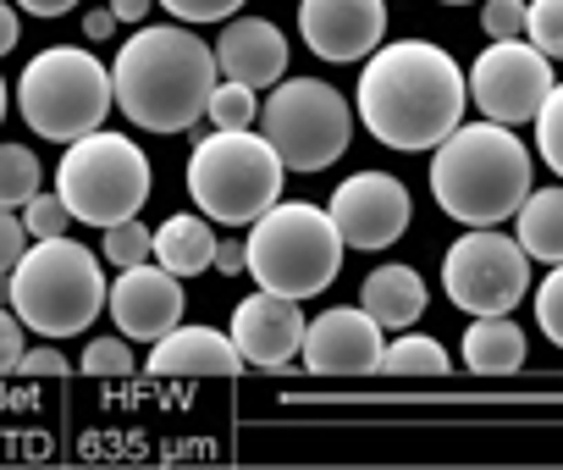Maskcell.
<instances>
[{"label":"cell","mask_w":563,"mask_h":470,"mask_svg":"<svg viewBox=\"0 0 563 470\" xmlns=\"http://www.w3.org/2000/svg\"><path fill=\"white\" fill-rule=\"evenodd\" d=\"M464 106H470V78L431 40H393L371 51L354 89V111L371 128V139L404 155L437 150L464 122Z\"/></svg>","instance_id":"6da1fadb"},{"label":"cell","mask_w":563,"mask_h":470,"mask_svg":"<svg viewBox=\"0 0 563 470\" xmlns=\"http://www.w3.org/2000/svg\"><path fill=\"white\" fill-rule=\"evenodd\" d=\"M216 84H221L216 51L183 23L139 29L111 67L117 111L150 133H188L210 111Z\"/></svg>","instance_id":"7a4b0ae2"},{"label":"cell","mask_w":563,"mask_h":470,"mask_svg":"<svg viewBox=\"0 0 563 470\" xmlns=\"http://www.w3.org/2000/svg\"><path fill=\"white\" fill-rule=\"evenodd\" d=\"M431 194L464 227H503L530 194V150L503 122H459L431 150Z\"/></svg>","instance_id":"3957f363"},{"label":"cell","mask_w":563,"mask_h":470,"mask_svg":"<svg viewBox=\"0 0 563 470\" xmlns=\"http://www.w3.org/2000/svg\"><path fill=\"white\" fill-rule=\"evenodd\" d=\"M243 250H249V277L265 294H282V299L327 294L343 272V255H349L332 210H321L310 199H276L249 227Z\"/></svg>","instance_id":"277c9868"},{"label":"cell","mask_w":563,"mask_h":470,"mask_svg":"<svg viewBox=\"0 0 563 470\" xmlns=\"http://www.w3.org/2000/svg\"><path fill=\"white\" fill-rule=\"evenodd\" d=\"M12 310L40 338H78L106 310V266L95 250L62 239H34L12 266Z\"/></svg>","instance_id":"5b68a950"},{"label":"cell","mask_w":563,"mask_h":470,"mask_svg":"<svg viewBox=\"0 0 563 470\" xmlns=\"http://www.w3.org/2000/svg\"><path fill=\"white\" fill-rule=\"evenodd\" d=\"M282 155L254 128H216L188 155V194L221 227H254L282 199Z\"/></svg>","instance_id":"8992f818"},{"label":"cell","mask_w":563,"mask_h":470,"mask_svg":"<svg viewBox=\"0 0 563 470\" xmlns=\"http://www.w3.org/2000/svg\"><path fill=\"white\" fill-rule=\"evenodd\" d=\"M111 106H117L111 73L89 51H78V45L40 51L23 67V78H18V111L51 144H73V139L106 128V111Z\"/></svg>","instance_id":"52a82bcc"},{"label":"cell","mask_w":563,"mask_h":470,"mask_svg":"<svg viewBox=\"0 0 563 470\" xmlns=\"http://www.w3.org/2000/svg\"><path fill=\"white\" fill-rule=\"evenodd\" d=\"M150 188H155V172H150L144 150L128 133H106V128L73 139L56 166V194L67 199L73 221H89L100 232L139 216Z\"/></svg>","instance_id":"ba28073f"},{"label":"cell","mask_w":563,"mask_h":470,"mask_svg":"<svg viewBox=\"0 0 563 470\" xmlns=\"http://www.w3.org/2000/svg\"><path fill=\"white\" fill-rule=\"evenodd\" d=\"M260 133L288 172H327L354 139V106L321 78H282L260 106Z\"/></svg>","instance_id":"9c48e42d"},{"label":"cell","mask_w":563,"mask_h":470,"mask_svg":"<svg viewBox=\"0 0 563 470\" xmlns=\"http://www.w3.org/2000/svg\"><path fill=\"white\" fill-rule=\"evenodd\" d=\"M442 294L470 316H508L530 294V255L497 227H470L442 255Z\"/></svg>","instance_id":"30bf717a"},{"label":"cell","mask_w":563,"mask_h":470,"mask_svg":"<svg viewBox=\"0 0 563 470\" xmlns=\"http://www.w3.org/2000/svg\"><path fill=\"white\" fill-rule=\"evenodd\" d=\"M552 84H558L552 62L530 40H492L470 67V100L481 106L486 122H503V128L536 122Z\"/></svg>","instance_id":"8fae6325"},{"label":"cell","mask_w":563,"mask_h":470,"mask_svg":"<svg viewBox=\"0 0 563 470\" xmlns=\"http://www.w3.org/2000/svg\"><path fill=\"white\" fill-rule=\"evenodd\" d=\"M332 221L349 250H393L409 232V188L393 172H354L332 194Z\"/></svg>","instance_id":"7c38bea8"},{"label":"cell","mask_w":563,"mask_h":470,"mask_svg":"<svg viewBox=\"0 0 563 470\" xmlns=\"http://www.w3.org/2000/svg\"><path fill=\"white\" fill-rule=\"evenodd\" d=\"M299 34L321 62H365L387 40V0H299Z\"/></svg>","instance_id":"4fadbf2b"},{"label":"cell","mask_w":563,"mask_h":470,"mask_svg":"<svg viewBox=\"0 0 563 470\" xmlns=\"http://www.w3.org/2000/svg\"><path fill=\"white\" fill-rule=\"evenodd\" d=\"M382 327L365 305H338L305 327V365L310 376H371L382 365Z\"/></svg>","instance_id":"5bb4252c"},{"label":"cell","mask_w":563,"mask_h":470,"mask_svg":"<svg viewBox=\"0 0 563 470\" xmlns=\"http://www.w3.org/2000/svg\"><path fill=\"white\" fill-rule=\"evenodd\" d=\"M305 310L299 299H282V294H249L238 310H232V343L243 354V365L254 371H288L305 349Z\"/></svg>","instance_id":"9a60e30c"},{"label":"cell","mask_w":563,"mask_h":470,"mask_svg":"<svg viewBox=\"0 0 563 470\" xmlns=\"http://www.w3.org/2000/svg\"><path fill=\"white\" fill-rule=\"evenodd\" d=\"M106 305H111V321H117L122 338L155 343V338H166V332L183 321V277H172L161 261H155V266L139 261V266H128V272L111 283Z\"/></svg>","instance_id":"2e32d148"},{"label":"cell","mask_w":563,"mask_h":470,"mask_svg":"<svg viewBox=\"0 0 563 470\" xmlns=\"http://www.w3.org/2000/svg\"><path fill=\"white\" fill-rule=\"evenodd\" d=\"M216 67L232 84L276 89L282 73H288V40H282V29L265 23V18H227V29L216 40Z\"/></svg>","instance_id":"e0dca14e"},{"label":"cell","mask_w":563,"mask_h":470,"mask_svg":"<svg viewBox=\"0 0 563 470\" xmlns=\"http://www.w3.org/2000/svg\"><path fill=\"white\" fill-rule=\"evenodd\" d=\"M243 354L232 343V332L216 327H172L166 338L150 343V376H238Z\"/></svg>","instance_id":"ac0fdd59"},{"label":"cell","mask_w":563,"mask_h":470,"mask_svg":"<svg viewBox=\"0 0 563 470\" xmlns=\"http://www.w3.org/2000/svg\"><path fill=\"white\" fill-rule=\"evenodd\" d=\"M360 305L371 310V321H376L382 332H409V327L426 316V283H420L415 266L387 261V266H376V272L360 283Z\"/></svg>","instance_id":"d6986e66"},{"label":"cell","mask_w":563,"mask_h":470,"mask_svg":"<svg viewBox=\"0 0 563 470\" xmlns=\"http://www.w3.org/2000/svg\"><path fill=\"white\" fill-rule=\"evenodd\" d=\"M216 232H210V216L199 210H183V216H166L155 227V261L172 272V277H199L216 266Z\"/></svg>","instance_id":"ffe728a7"},{"label":"cell","mask_w":563,"mask_h":470,"mask_svg":"<svg viewBox=\"0 0 563 470\" xmlns=\"http://www.w3.org/2000/svg\"><path fill=\"white\" fill-rule=\"evenodd\" d=\"M464 365L475 376H508L525 365V332L508 316H475L464 332Z\"/></svg>","instance_id":"44dd1931"},{"label":"cell","mask_w":563,"mask_h":470,"mask_svg":"<svg viewBox=\"0 0 563 470\" xmlns=\"http://www.w3.org/2000/svg\"><path fill=\"white\" fill-rule=\"evenodd\" d=\"M514 221H519V250L530 261H547V266L563 261V188H530Z\"/></svg>","instance_id":"7402d4cb"},{"label":"cell","mask_w":563,"mask_h":470,"mask_svg":"<svg viewBox=\"0 0 563 470\" xmlns=\"http://www.w3.org/2000/svg\"><path fill=\"white\" fill-rule=\"evenodd\" d=\"M376 371H387V376H448L453 371V360H448V349L437 343V338H426V332H404V338H393L387 349H382V365Z\"/></svg>","instance_id":"603a6c76"},{"label":"cell","mask_w":563,"mask_h":470,"mask_svg":"<svg viewBox=\"0 0 563 470\" xmlns=\"http://www.w3.org/2000/svg\"><path fill=\"white\" fill-rule=\"evenodd\" d=\"M45 172H40V155L23 150V144H0V205L7 210H23L34 194H40Z\"/></svg>","instance_id":"cb8c5ba5"},{"label":"cell","mask_w":563,"mask_h":470,"mask_svg":"<svg viewBox=\"0 0 563 470\" xmlns=\"http://www.w3.org/2000/svg\"><path fill=\"white\" fill-rule=\"evenodd\" d=\"M106 261L117 266V272H128V266H139V261H150L155 255V232L139 221V216H128V221H117V227H106Z\"/></svg>","instance_id":"d4e9b609"},{"label":"cell","mask_w":563,"mask_h":470,"mask_svg":"<svg viewBox=\"0 0 563 470\" xmlns=\"http://www.w3.org/2000/svg\"><path fill=\"white\" fill-rule=\"evenodd\" d=\"M525 40L547 62H563V0H525Z\"/></svg>","instance_id":"484cf974"},{"label":"cell","mask_w":563,"mask_h":470,"mask_svg":"<svg viewBox=\"0 0 563 470\" xmlns=\"http://www.w3.org/2000/svg\"><path fill=\"white\" fill-rule=\"evenodd\" d=\"M205 117H210L216 128H254V122H260V100H254L249 84L221 78L216 95H210V111H205Z\"/></svg>","instance_id":"4316f807"},{"label":"cell","mask_w":563,"mask_h":470,"mask_svg":"<svg viewBox=\"0 0 563 470\" xmlns=\"http://www.w3.org/2000/svg\"><path fill=\"white\" fill-rule=\"evenodd\" d=\"M536 150H541V161L563 177V84H552V95H547L541 111H536Z\"/></svg>","instance_id":"83f0119b"},{"label":"cell","mask_w":563,"mask_h":470,"mask_svg":"<svg viewBox=\"0 0 563 470\" xmlns=\"http://www.w3.org/2000/svg\"><path fill=\"white\" fill-rule=\"evenodd\" d=\"M67 221H73V210H67V199H62V194H45V188H40V194L23 205V227H29V239H62Z\"/></svg>","instance_id":"f1b7e54d"},{"label":"cell","mask_w":563,"mask_h":470,"mask_svg":"<svg viewBox=\"0 0 563 470\" xmlns=\"http://www.w3.org/2000/svg\"><path fill=\"white\" fill-rule=\"evenodd\" d=\"M133 349H128V338H89V349H84V371L89 376H133Z\"/></svg>","instance_id":"f546056e"},{"label":"cell","mask_w":563,"mask_h":470,"mask_svg":"<svg viewBox=\"0 0 563 470\" xmlns=\"http://www.w3.org/2000/svg\"><path fill=\"white\" fill-rule=\"evenodd\" d=\"M536 321H541V332L563 349V261L547 272V283L536 288Z\"/></svg>","instance_id":"4dcf8cb0"},{"label":"cell","mask_w":563,"mask_h":470,"mask_svg":"<svg viewBox=\"0 0 563 470\" xmlns=\"http://www.w3.org/2000/svg\"><path fill=\"white\" fill-rule=\"evenodd\" d=\"M481 29L486 40H525V0H486Z\"/></svg>","instance_id":"1f68e13d"},{"label":"cell","mask_w":563,"mask_h":470,"mask_svg":"<svg viewBox=\"0 0 563 470\" xmlns=\"http://www.w3.org/2000/svg\"><path fill=\"white\" fill-rule=\"evenodd\" d=\"M161 7L177 18V23H227V18H238V7L243 0H161Z\"/></svg>","instance_id":"d6a6232c"},{"label":"cell","mask_w":563,"mask_h":470,"mask_svg":"<svg viewBox=\"0 0 563 470\" xmlns=\"http://www.w3.org/2000/svg\"><path fill=\"white\" fill-rule=\"evenodd\" d=\"M23 250H29V227H23V216L0 205V277H12V266L23 261Z\"/></svg>","instance_id":"836d02e7"},{"label":"cell","mask_w":563,"mask_h":470,"mask_svg":"<svg viewBox=\"0 0 563 470\" xmlns=\"http://www.w3.org/2000/svg\"><path fill=\"white\" fill-rule=\"evenodd\" d=\"M23 354H29L23 321H18V310H12V305H0V376L18 371V365H23Z\"/></svg>","instance_id":"e575fe53"},{"label":"cell","mask_w":563,"mask_h":470,"mask_svg":"<svg viewBox=\"0 0 563 470\" xmlns=\"http://www.w3.org/2000/svg\"><path fill=\"white\" fill-rule=\"evenodd\" d=\"M18 376H67V354L62 349H29Z\"/></svg>","instance_id":"d590c367"},{"label":"cell","mask_w":563,"mask_h":470,"mask_svg":"<svg viewBox=\"0 0 563 470\" xmlns=\"http://www.w3.org/2000/svg\"><path fill=\"white\" fill-rule=\"evenodd\" d=\"M210 272H221V277H238V272H249V250H243L238 239L216 244V266H210Z\"/></svg>","instance_id":"8d00e7d4"},{"label":"cell","mask_w":563,"mask_h":470,"mask_svg":"<svg viewBox=\"0 0 563 470\" xmlns=\"http://www.w3.org/2000/svg\"><path fill=\"white\" fill-rule=\"evenodd\" d=\"M18 40H23L18 7H7V0H0V56H12V51H18Z\"/></svg>","instance_id":"74e56055"},{"label":"cell","mask_w":563,"mask_h":470,"mask_svg":"<svg viewBox=\"0 0 563 470\" xmlns=\"http://www.w3.org/2000/svg\"><path fill=\"white\" fill-rule=\"evenodd\" d=\"M18 7H23L29 18H62V12L78 7V0H18Z\"/></svg>","instance_id":"f35d334b"},{"label":"cell","mask_w":563,"mask_h":470,"mask_svg":"<svg viewBox=\"0 0 563 470\" xmlns=\"http://www.w3.org/2000/svg\"><path fill=\"white\" fill-rule=\"evenodd\" d=\"M84 34H89V40H111V34H117V12H111V7H106V12H89V18H84Z\"/></svg>","instance_id":"ab89813d"},{"label":"cell","mask_w":563,"mask_h":470,"mask_svg":"<svg viewBox=\"0 0 563 470\" xmlns=\"http://www.w3.org/2000/svg\"><path fill=\"white\" fill-rule=\"evenodd\" d=\"M111 12H117V23H144L150 18V0H111Z\"/></svg>","instance_id":"60d3db41"},{"label":"cell","mask_w":563,"mask_h":470,"mask_svg":"<svg viewBox=\"0 0 563 470\" xmlns=\"http://www.w3.org/2000/svg\"><path fill=\"white\" fill-rule=\"evenodd\" d=\"M0 305H12V283L7 277H0Z\"/></svg>","instance_id":"b9f144b4"},{"label":"cell","mask_w":563,"mask_h":470,"mask_svg":"<svg viewBox=\"0 0 563 470\" xmlns=\"http://www.w3.org/2000/svg\"><path fill=\"white\" fill-rule=\"evenodd\" d=\"M0 122H7V78H0Z\"/></svg>","instance_id":"7bdbcfd3"},{"label":"cell","mask_w":563,"mask_h":470,"mask_svg":"<svg viewBox=\"0 0 563 470\" xmlns=\"http://www.w3.org/2000/svg\"><path fill=\"white\" fill-rule=\"evenodd\" d=\"M442 7H470V0H442Z\"/></svg>","instance_id":"ee69618b"}]
</instances>
